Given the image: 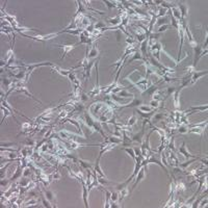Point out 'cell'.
I'll list each match as a JSON object with an SVG mask.
<instances>
[{
	"mask_svg": "<svg viewBox=\"0 0 208 208\" xmlns=\"http://www.w3.org/2000/svg\"><path fill=\"white\" fill-rule=\"evenodd\" d=\"M79 119L83 122V124H84V125L87 126L89 129H91L92 133L96 132V131H97V132H99L101 135H102L104 139H105V137H107L105 133H104L103 129H102L101 123L97 121V120H95L94 118L91 116V114H89V112H87V110H84V112H83L82 118H79Z\"/></svg>",
	"mask_w": 208,
	"mask_h": 208,
	"instance_id": "1",
	"label": "cell"
},
{
	"mask_svg": "<svg viewBox=\"0 0 208 208\" xmlns=\"http://www.w3.org/2000/svg\"><path fill=\"white\" fill-rule=\"evenodd\" d=\"M153 131H154V130L151 129V131L148 133V135L146 136V139H145V141H143V143L141 144L142 155H143L145 158L150 157V156L153 154V151H152V149L150 148V144H149V141H150V135L152 134Z\"/></svg>",
	"mask_w": 208,
	"mask_h": 208,
	"instance_id": "2",
	"label": "cell"
},
{
	"mask_svg": "<svg viewBox=\"0 0 208 208\" xmlns=\"http://www.w3.org/2000/svg\"><path fill=\"white\" fill-rule=\"evenodd\" d=\"M207 124H208L207 121L201 122V123H198V124H188V125H187V127H188L187 133H196V134L202 135L205 128H206Z\"/></svg>",
	"mask_w": 208,
	"mask_h": 208,
	"instance_id": "3",
	"label": "cell"
},
{
	"mask_svg": "<svg viewBox=\"0 0 208 208\" xmlns=\"http://www.w3.org/2000/svg\"><path fill=\"white\" fill-rule=\"evenodd\" d=\"M129 29H130L131 32L134 35V39L136 40V42H139V44H141L143 41H145L146 39H148V38H147L146 31H145L144 29H142L139 26H132Z\"/></svg>",
	"mask_w": 208,
	"mask_h": 208,
	"instance_id": "4",
	"label": "cell"
},
{
	"mask_svg": "<svg viewBox=\"0 0 208 208\" xmlns=\"http://www.w3.org/2000/svg\"><path fill=\"white\" fill-rule=\"evenodd\" d=\"M146 159H147V162H148V164H158V166H159L160 168L164 169V171L166 172V173L169 175V177L171 178V175L169 174V170H168V168H167V167H164V164L161 162V159H160V154H158V153L154 152L152 155L150 156V157L146 158Z\"/></svg>",
	"mask_w": 208,
	"mask_h": 208,
	"instance_id": "5",
	"label": "cell"
},
{
	"mask_svg": "<svg viewBox=\"0 0 208 208\" xmlns=\"http://www.w3.org/2000/svg\"><path fill=\"white\" fill-rule=\"evenodd\" d=\"M194 52H195V57H194V63H193V67L196 69L197 65H198L199 60H200L201 57H203L204 55L207 54V49H203L202 45H197V46L194 48Z\"/></svg>",
	"mask_w": 208,
	"mask_h": 208,
	"instance_id": "6",
	"label": "cell"
},
{
	"mask_svg": "<svg viewBox=\"0 0 208 208\" xmlns=\"http://www.w3.org/2000/svg\"><path fill=\"white\" fill-rule=\"evenodd\" d=\"M58 135L60 136V139H69V141H76L77 142L78 139H87L84 137L83 135H77V134H74V133H71L70 131L68 130H62V131H58Z\"/></svg>",
	"mask_w": 208,
	"mask_h": 208,
	"instance_id": "7",
	"label": "cell"
},
{
	"mask_svg": "<svg viewBox=\"0 0 208 208\" xmlns=\"http://www.w3.org/2000/svg\"><path fill=\"white\" fill-rule=\"evenodd\" d=\"M150 49V54L155 58L156 60L160 62V52L162 50V45L159 42H156L154 45H152L151 47H149Z\"/></svg>",
	"mask_w": 208,
	"mask_h": 208,
	"instance_id": "8",
	"label": "cell"
},
{
	"mask_svg": "<svg viewBox=\"0 0 208 208\" xmlns=\"http://www.w3.org/2000/svg\"><path fill=\"white\" fill-rule=\"evenodd\" d=\"M77 45H80V44L79 43H75V44H55L54 46L60 47L63 49V55L60 56V60H64L66 55H68L69 52H71Z\"/></svg>",
	"mask_w": 208,
	"mask_h": 208,
	"instance_id": "9",
	"label": "cell"
},
{
	"mask_svg": "<svg viewBox=\"0 0 208 208\" xmlns=\"http://www.w3.org/2000/svg\"><path fill=\"white\" fill-rule=\"evenodd\" d=\"M167 160H168V164L169 166L171 167V168H175V167H178L179 166V159L177 158V156H176L175 152H173V151L169 150L168 152H167Z\"/></svg>",
	"mask_w": 208,
	"mask_h": 208,
	"instance_id": "10",
	"label": "cell"
},
{
	"mask_svg": "<svg viewBox=\"0 0 208 208\" xmlns=\"http://www.w3.org/2000/svg\"><path fill=\"white\" fill-rule=\"evenodd\" d=\"M139 105H143V99L134 97V98H133V100L131 101L130 103H126V104H124V105H120L119 110L124 109V108H130V107L135 108V107H139Z\"/></svg>",
	"mask_w": 208,
	"mask_h": 208,
	"instance_id": "11",
	"label": "cell"
},
{
	"mask_svg": "<svg viewBox=\"0 0 208 208\" xmlns=\"http://www.w3.org/2000/svg\"><path fill=\"white\" fill-rule=\"evenodd\" d=\"M41 191H43V194L45 195V197H46V199L49 201V202L52 204V206L53 207H56V199H55V194L53 193V191H49V189H44L41 187Z\"/></svg>",
	"mask_w": 208,
	"mask_h": 208,
	"instance_id": "12",
	"label": "cell"
},
{
	"mask_svg": "<svg viewBox=\"0 0 208 208\" xmlns=\"http://www.w3.org/2000/svg\"><path fill=\"white\" fill-rule=\"evenodd\" d=\"M208 74V71L207 70H205V71H194L193 73H191V84H195V83L197 82V81L199 80L201 77H203V76L207 75Z\"/></svg>",
	"mask_w": 208,
	"mask_h": 208,
	"instance_id": "13",
	"label": "cell"
},
{
	"mask_svg": "<svg viewBox=\"0 0 208 208\" xmlns=\"http://www.w3.org/2000/svg\"><path fill=\"white\" fill-rule=\"evenodd\" d=\"M98 58L99 57L94 58V60H90L87 66L84 68V69H83V78H85V79L90 78V76H91L92 68H93V66H95V64H96V62H97V60H98Z\"/></svg>",
	"mask_w": 208,
	"mask_h": 208,
	"instance_id": "14",
	"label": "cell"
},
{
	"mask_svg": "<svg viewBox=\"0 0 208 208\" xmlns=\"http://www.w3.org/2000/svg\"><path fill=\"white\" fill-rule=\"evenodd\" d=\"M145 171H146V169H145L144 167H142V168L139 169V173H137L136 177L134 178L135 181H134V183H133L132 187H131V191H133V189H134L135 187H136V185L139 184V182H142V181H143V180L145 179Z\"/></svg>",
	"mask_w": 208,
	"mask_h": 208,
	"instance_id": "15",
	"label": "cell"
},
{
	"mask_svg": "<svg viewBox=\"0 0 208 208\" xmlns=\"http://www.w3.org/2000/svg\"><path fill=\"white\" fill-rule=\"evenodd\" d=\"M21 176H23V168H22V166H21V161L19 162V164H17V169H16V171H15V174L11 177V183H13V182H15L16 180L17 179H20L21 178Z\"/></svg>",
	"mask_w": 208,
	"mask_h": 208,
	"instance_id": "16",
	"label": "cell"
},
{
	"mask_svg": "<svg viewBox=\"0 0 208 208\" xmlns=\"http://www.w3.org/2000/svg\"><path fill=\"white\" fill-rule=\"evenodd\" d=\"M81 184H82V199L83 202H84V206L87 208L90 207L89 200H87V195H89V189L87 188V184H85V180H81Z\"/></svg>",
	"mask_w": 208,
	"mask_h": 208,
	"instance_id": "17",
	"label": "cell"
},
{
	"mask_svg": "<svg viewBox=\"0 0 208 208\" xmlns=\"http://www.w3.org/2000/svg\"><path fill=\"white\" fill-rule=\"evenodd\" d=\"M177 152H178V153H180V154H182L183 156H184L185 158H186V159H189V158H194V157H196L195 155L191 154V153H189L188 151H187L186 146H185V143H184V142H182L181 146H180V148L177 150Z\"/></svg>",
	"mask_w": 208,
	"mask_h": 208,
	"instance_id": "18",
	"label": "cell"
},
{
	"mask_svg": "<svg viewBox=\"0 0 208 208\" xmlns=\"http://www.w3.org/2000/svg\"><path fill=\"white\" fill-rule=\"evenodd\" d=\"M176 6L178 8V10L180 11V14H181V20H184L186 18L187 14H188V8H187L186 4H183V2H178L176 4ZM180 20V21H181Z\"/></svg>",
	"mask_w": 208,
	"mask_h": 208,
	"instance_id": "19",
	"label": "cell"
},
{
	"mask_svg": "<svg viewBox=\"0 0 208 208\" xmlns=\"http://www.w3.org/2000/svg\"><path fill=\"white\" fill-rule=\"evenodd\" d=\"M87 57H89V60H94V58L99 57V50L98 47H97V43L93 44L91 50L87 51Z\"/></svg>",
	"mask_w": 208,
	"mask_h": 208,
	"instance_id": "20",
	"label": "cell"
},
{
	"mask_svg": "<svg viewBox=\"0 0 208 208\" xmlns=\"http://www.w3.org/2000/svg\"><path fill=\"white\" fill-rule=\"evenodd\" d=\"M122 136H123V141H122V146H123V148H125V147H129L132 145V139H131V137H129V135L127 134V132H126V130H122Z\"/></svg>",
	"mask_w": 208,
	"mask_h": 208,
	"instance_id": "21",
	"label": "cell"
},
{
	"mask_svg": "<svg viewBox=\"0 0 208 208\" xmlns=\"http://www.w3.org/2000/svg\"><path fill=\"white\" fill-rule=\"evenodd\" d=\"M51 69L53 70V71H55V72H57L60 75H62V76H66V77H68V76L71 74V72L73 71V70H65V69H62L60 67H58V66H56V65H53L51 67Z\"/></svg>",
	"mask_w": 208,
	"mask_h": 208,
	"instance_id": "22",
	"label": "cell"
},
{
	"mask_svg": "<svg viewBox=\"0 0 208 208\" xmlns=\"http://www.w3.org/2000/svg\"><path fill=\"white\" fill-rule=\"evenodd\" d=\"M139 52L142 53V55L144 56L145 58L148 60V39H146L145 41L141 43V46H139Z\"/></svg>",
	"mask_w": 208,
	"mask_h": 208,
	"instance_id": "23",
	"label": "cell"
},
{
	"mask_svg": "<svg viewBox=\"0 0 208 208\" xmlns=\"http://www.w3.org/2000/svg\"><path fill=\"white\" fill-rule=\"evenodd\" d=\"M106 22H107V23L109 24L112 27H117L121 24V18H120V16L118 15L114 18H108V19H106Z\"/></svg>",
	"mask_w": 208,
	"mask_h": 208,
	"instance_id": "24",
	"label": "cell"
},
{
	"mask_svg": "<svg viewBox=\"0 0 208 208\" xmlns=\"http://www.w3.org/2000/svg\"><path fill=\"white\" fill-rule=\"evenodd\" d=\"M157 90H159V87H158V85H156V84H152V85H150V87H149L146 91L142 93V95L144 96L145 94H147V95H148V97L152 98V96L154 95V93L157 91Z\"/></svg>",
	"mask_w": 208,
	"mask_h": 208,
	"instance_id": "25",
	"label": "cell"
},
{
	"mask_svg": "<svg viewBox=\"0 0 208 208\" xmlns=\"http://www.w3.org/2000/svg\"><path fill=\"white\" fill-rule=\"evenodd\" d=\"M208 108V105L207 104H205V105H200V106H191V108H188V109L184 110V114H187V112H204V110H207Z\"/></svg>",
	"mask_w": 208,
	"mask_h": 208,
	"instance_id": "26",
	"label": "cell"
},
{
	"mask_svg": "<svg viewBox=\"0 0 208 208\" xmlns=\"http://www.w3.org/2000/svg\"><path fill=\"white\" fill-rule=\"evenodd\" d=\"M134 60H143V62H146V60H148L147 58H145L143 55H142V53L139 51H136L135 53L132 54V57L130 58V60H128L127 62L129 63V64H131L132 62H134Z\"/></svg>",
	"mask_w": 208,
	"mask_h": 208,
	"instance_id": "27",
	"label": "cell"
},
{
	"mask_svg": "<svg viewBox=\"0 0 208 208\" xmlns=\"http://www.w3.org/2000/svg\"><path fill=\"white\" fill-rule=\"evenodd\" d=\"M1 112H3V117H2V120H1V123H3V121L4 120L6 119V117H8V116H13V118H14V120H15L16 122H17L18 123V121H17V119H16V117L14 116V114L12 112H11L10 109H8V108L6 107H4V106H2L1 105Z\"/></svg>",
	"mask_w": 208,
	"mask_h": 208,
	"instance_id": "28",
	"label": "cell"
},
{
	"mask_svg": "<svg viewBox=\"0 0 208 208\" xmlns=\"http://www.w3.org/2000/svg\"><path fill=\"white\" fill-rule=\"evenodd\" d=\"M99 161H100V157H97V160H96V164H94V171L96 172L97 174H98V176H100V177H106L105 174L102 172V170H101L100 168V164H99ZM92 170V171H93Z\"/></svg>",
	"mask_w": 208,
	"mask_h": 208,
	"instance_id": "29",
	"label": "cell"
},
{
	"mask_svg": "<svg viewBox=\"0 0 208 208\" xmlns=\"http://www.w3.org/2000/svg\"><path fill=\"white\" fill-rule=\"evenodd\" d=\"M78 162L82 169H85V170L89 169V170H91V171L94 169V166H93L90 161H87V160H83V159H81V158H78Z\"/></svg>",
	"mask_w": 208,
	"mask_h": 208,
	"instance_id": "30",
	"label": "cell"
},
{
	"mask_svg": "<svg viewBox=\"0 0 208 208\" xmlns=\"http://www.w3.org/2000/svg\"><path fill=\"white\" fill-rule=\"evenodd\" d=\"M118 95H119L120 97H122V98H134V94H133V93H130L129 91H127L126 89L120 91L119 93H118Z\"/></svg>",
	"mask_w": 208,
	"mask_h": 208,
	"instance_id": "31",
	"label": "cell"
},
{
	"mask_svg": "<svg viewBox=\"0 0 208 208\" xmlns=\"http://www.w3.org/2000/svg\"><path fill=\"white\" fill-rule=\"evenodd\" d=\"M30 182H31V180L28 179L27 177H22V178H20V180H19V182L17 183V185L20 187H26L30 184Z\"/></svg>",
	"mask_w": 208,
	"mask_h": 208,
	"instance_id": "32",
	"label": "cell"
},
{
	"mask_svg": "<svg viewBox=\"0 0 208 208\" xmlns=\"http://www.w3.org/2000/svg\"><path fill=\"white\" fill-rule=\"evenodd\" d=\"M128 194H129V191H128L127 186L124 187V188H122L121 191H119V201H120V202H122V201H123L124 199L128 196Z\"/></svg>",
	"mask_w": 208,
	"mask_h": 208,
	"instance_id": "33",
	"label": "cell"
},
{
	"mask_svg": "<svg viewBox=\"0 0 208 208\" xmlns=\"http://www.w3.org/2000/svg\"><path fill=\"white\" fill-rule=\"evenodd\" d=\"M170 11H171L172 15H173V17L175 18L176 20H178V21L181 20V14H180V11L178 10L177 6H174V8H172Z\"/></svg>",
	"mask_w": 208,
	"mask_h": 208,
	"instance_id": "34",
	"label": "cell"
},
{
	"mask_svg": "<svg viewBox=\"0 0 208 208\" xmlns=\"http://www.w3.org/2000/svg\"><path fill=\"white\" fill-rule=\"evenodd\" d=\"M156 24H157L158 26H161V25H168V24H170V19L168 17H161V18H158L157 21H156Z\"/></svg>",
	"mask_w": 208,
	"mask_h": 208,
	"instance_id": "35",
	"label": "cell"
},
{
	"mask_svg": "<svg viewBox=\"0 0 208 208\" xmlns=\"http://www.w3.org/2000/svg\"><path fill=\"white\" fill-rule=\"evenodd\" d=\"M176 89H177V87H174V85H172V87H169L168 89H167V91H166V96H164V98L162 99V102H164V101H166V99H168L172 94H174V93H175V91H176Z\"/></svg>",
	"mask_w": 208,
	"mask_h": 208,
	"instance_id": "36",
	"label": "cell"
},
{
	"mask_svg": "<svg viewBox=\"0 0 208 208\" xmlns=\"http://www.w3.org/2000/svg\"><path fill=\"white\" fill-rule=\"evenodd\" d=\"M136 122H137V118H136V115H135V112H134V114L131 116V118H129V120H128V122L126 123V125L131 128L132 126H134L135 124H136Z\"/></svg>",
	"mask_w": 208,
	"mask_h": 208,
	"instance_id": "37",
	"label": "cell"
},
{
	"mask_svg": "<svg viewBox=\"0 0 208 208\" xmlns=\"http://www.w3.org/2000/svg\"><path fill=\"white\" fill-rule=\"evenodd\" d=\"M22 144H24L25 146H28V147H33L35 148V141L33 139H31V137H29V136H27L26 139H25V141H23L22 142Z\"/></svg>",
	"mask_w": 208,
	"mask_h": 208,
	"instance_id": "38",
	"label": "cell"
},
{
	"mask_svg": "<svg viewBox=\"0 0 208 208\" xmlns=\"http://www.w3.org/2000/svg\"><path fill=\"white\" fill-rule=\"evenodd\" d=\"M168 147H169V150H171V151H173V152L177 153V149H176V147H175V137H174V135L172 136L171 141H169Z\"/></svg>",
	"mask_w": 208,
	"mask_h": 208,
	"instance_id": "39",
	"label": "cell"
},
{
	"mask_svg": "<svg viewBox=\"0 0 208 208\" xmlns=\"http://www.w3.org/2000/svg\"><path fill=\"white\" fill-rule=\"evenodd\" d=\"M136 108L143 112H153V110H157V109H153L150 105H139V107H136Z\"/></svg>",
	"mask_w": 208,
	"mask_h": 208,
	"instance_id": "40",
	"label": "cell"
},
{
	"mask_svg": "<svg viewBox=\"0 0 208 208\" xmlns=\"http://www.w3.org/2000/svg\"><path fill=\"white\" fill-rule=\"evenodd\" d=\"M104 191H105V195H106V201H105V205H104V207L109 208L110 207V194H112V191H107L106 188H104Z\"/></svg>",
	"mask_w": 208,
	"mask_h": 208,
	"instance_id": "41",
	"label": "cell"
},
{
	"mask_svg": "<svg viewBox=\"0 0 208 208\" xmlns=\"http://www.w3.org/2000/svg\"><path fill=\"white\" fill-rule=\"evenodd\" d=\"M149 105H150L151 107L153 108V109H158V108L161 106V103H160V101H158V100L151 99V101H150V103H149Z\"/></svg>",
	"mask_w": 208,
	"mask_h": 208,
	"instance_id": "42",
	"label": "cell"
},
{
	"mask_svg": "<svg viewBox=\"0 0 208 208\" xmlns=\"http://www.w3.org/2000/svg\"><path fill=\"white\" fill-rule=\"evenodd\" d=\"M168 11L169 10H166V8H159L157 11V13H156V18L158 19V18L164 17V16L168 14Z\"/></svg>",
	"mask_w": 208,
	"mask_h": 208,
	"instance_id": "43",
	"label": "cell"
},
{
	"mask_svg": "<svg viewBox=\"0 0 208 208\" xmlns=\"http://www.w3.org/2000/svg\"><path fill=\"white\" fill-rule=\"evenodd\" d=\"M187 130H188V127H187V125H178L177 129H176V132L178 133H182V134H184V133H187Z\"/></svg>",
	"mask_w": 208,
	"mask_h": 208,
	"instance_id": "44",
	"label": "cell"
},
{
	"mask_svg": "<svg viewBox=\"0 0 208 208\" xmlns=\"http://www.w3.org/2000/svg\"><path fill=\"white\" fill-rule=\"evenodd\" d=\"M97 178H98V182L100 185H106V184H112V181H108L106 179V177H100V176L97 175Z\"/></svg>",
	"mask_w": 208,
	"mask_h": 208,
	"instance_id": "45",
	"label": "cell"
},
{
	"mask_svg": "<svg viewBox=\"0 0 208 208\" xmlns=\"http://www.w3.org/2000/svg\"><path fill=\"white\" fill-rule=\"evenodd\" d=\"M35 204H38V200H37V199H35V198H30V200L27 201V202H25V203H23V205H22V206H23V207H28V206H32V205H35Z\"/></svg>",
	"mask_w": 208,
	"mask_h": 208,
	"instance_id": "46",
	"label": "cell"
},
{
	"mask_svg": "<svg viewBox=\"0 0 208 208\" xmlns=\"http://www.w3.org/2000/svg\"><path fill=\"white\" fill-rule=\"evenodd\" d=\"M123 150H125L126 152H127L128 154L131 156V158H132L133 160H135V158H136V155H135L133 148H127V147H125V148H123Z\"/></svg>",
	"mask_w": 208,
	"mask_h": 208,
	"instance_id": "47",
	"label": "cell"
},
{
	"mask_svg": "<svg viewBox=\"0 0 208 208\" xmlns=\"http://www.w3.org/2000/svg\"><path fill=\"white\" fill-rule=\"evenodd\" d=\"M119 201V191H112L110 194V202H117Z\"/></svg>",
	"mask_w": 208,
	"mask_h": 208,
	"instance_id": "48",
	"label": "cell"
},
{
	"mask_svg": "<svg viewBox=\"0 0 208 208\" xmlns=\"http://www.w3.org/2000/svg\"><path fill=\"white\" fill-rule=\"evenodd\" d=\"M170 27H171V24H168V25H161V26H159V27L157 28V32H158V33L164 32L166 30H168Z\"/></svg>",
	"mask_w": 208,
	"mask_h": 208,
	"instance_id": "49",
	"label": "cell"
},
{
	"mask_svg": "<svg viewBox=\"0 0 208 208\" xmlns=\"http://www.w3.org/2000/svg\"><path fill=\"white\" fill-rule=\"evenodd\" d=\"M31 172H32V170L30 167H26L25 169H23V176L22 177H28L29 175H31Z\"/></svg>",
	"mask_w": 208,
	"mask_h": 208,
	"instance_id": "50",
	"label": "cell"
},
{
	"mask_svg": "<svg viewBox=\"0 0 208 208\" xmlns=\"http://www.w3.org/2000/svg\"><path fill=\"white\" fill-rule=\"evenodd\" d=\"M56 170L54 171V173H52V179H55V180H60V172H58V170H57V167L55 168Z\"/></svg>",
	"mask_w": 208,
	"mask_h": 208,
	"instance_id": "51",
	"label": "cell"
},
{
	"mask_svg": "<svg viewBox=\"0 0 208 208\" xmlns=\"http://www.w3.org/2000/svg\"><path fill=\"white\" fill-rule=\"evenodd\" d=\"M48 151H49V146H48V144H47V143H45V144L43 145V146L40 148L39 152H40V153H45V152H48Z\"/></svg>",
	"mask_w": 208,
	"mask_h": 208,
	"instance_id": "52",
	"label": "cell"
},
{
	"mask_svg": "<svg viewBox=\"0 0 208 208\" xmlns=\"http://www.w3.org/2000/svg\"><path fill=\"white\" fill-rule=\"evenodd\" d=\"M105 28V23H103L102 21H98L97 23H95V29H103Z\"/></svg>",
	"mask_w": 208,
	"mask_h": 208,
	"instance_id": "53",
	"label": "cell"
},
{
	"mask_svg": "<svg viewBox=\"0 0 208 208\" xmlns=\"http://www.w3.org/2000/svg\"><path fill=\"white\" fill-rule=\"evenodd\" d=\"M11 183V180L10 179H1V181H0V184H1L2 187H5L8 184H10Z\"/></svg>",
	"mask_w": 208,
	"mask_h": 208,
	"instance_id": "54",
	"label": "cell"
},
{
	"mask_svg": "<svg viewBox=\"0 0 208 208\" xmlns=\"http://www.w3.org/2000/svg\"><path fill=\"white\" fill-rule=\"evenodd\" d=\"M133 150H134V153L136 156H143L142 155V151H141V148L139 147H133Z\"/></svg>",
	"mask_w": 208,
	"mask_h": 208,
	"instance_id": "55",
	"label": "cell"
},
{
	"mask_svg": "<svg viewBox=\"0 0 208 208\" xmlns=\"http://www.w3.org/2000/svg\"><path fill=\"white\" fill-rule=\"evenodd\" d=\"M116 31V37H117V41L118 42H120V41H121V37H122V31L120 30V29H117V30H115Z\"/></svg>",
	"mask_w": 208,
	"mask_h": 208,
	"instance_id": "56",
	"label": "cell"
},
{
	"mask_svg": "<svg viewBox=\"0 0 208 208\" xmlns=\"http://www.w3.org/2000/svg\"><path fill=\"white\" fill-rule=\"evenodd\" d=\"M15 143H2L1 144V147H4V148H8V147H12V146H15Z\"/></svg>",
	"mask_w": 208,
	"mask_h": 208,
	"instance_id": "57",
	"label": "cell"
},
{
	"mask_svg": "<svg viewBox=\"0 0 208 208\" xmlns=\"http://www.w3.org/2000/svg\"><path fill=\"white\" fill-rule=\"evenodd\" d=\"M202 201V200H201ZM206 204H207V197H205V200L204 201H202V203H201V205H199L198 207H204V206H206Z\"/></svg>",
	"mask_w": 208,
	"mask_h": 208,
	"instance_id": "58",
	"label": "cell"
},
{
	"mask_svg": "<svg viewBox=\"0 0 208 208\" xmlns=\"http://www.w3.org/2000/svg\"><path fill=\"white\" fill-rule=\"evenodd\" d=\"M131 3H134V4H136L137 6H142L143 5V1H130Z\"/></svg>",
	"mask_w": 208,
	"mask_h": 208,
	"instance_id": "59",
	"label": "cell"
}]
</instances>
